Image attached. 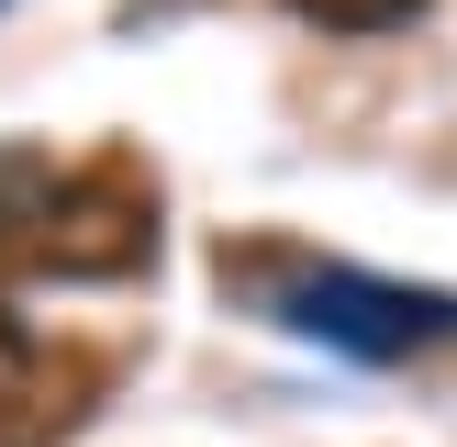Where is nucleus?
<instances>
[{
  "mask_svg": "<svg viewBox=\"0 0 457 447\" xmlns=\"http://www.w3.org/2000/svg\"><path fill=\"white\" fill-rule=\"evenodd\" d=\"M223 280H279L268 313L346 358H413L457 335V291H413V280H369V268H312V257H268V246H223Z\"/></svg>",
  "mask_w": 457,
  "mask_h": 447,
  "instance_id": "1",
  "label": "nucleus"
},
{
  "mask_svg": "<svg viewBox=\"0 0 457 447\" xmlns=\"http://www.w3.org/2000/svg\"><path fill=\"white\" fill-rule=\"evenodd\" d=\"M56 156L45 146H0V246H34L45 235V213H56Z\"/></svg>",
  "mask_w": 457,
  "mask_h": 447,
  "instance_id": "4",
  "label": "nucleus"
},
{
  "mask_svg": "<svg viewBox=\"0 0 457 447\" xmlns=\"http://www.w3.org/2000/svg\"><path fill=\"white\" fill-rule=\"evenodd\" d=\"M302 12L335 34H402V22H424V0H302Z\"/></svg>",
  "mask_w": 457,
  "mask_h": 447,
  "instance_id": "5",
  "label": "nucleus"
},
{
  "mask_svg": "<svg viewBox=\"0 0 457 447\" xmlns=\"http://www.w3.org/2000/svg\"><path fill=\"white\" fill-rule=\"evenodd\" d=\"M22 257L45 268V280H123V268L156 257V201L134 190L123 168H89L56 190V213H45V235L22 246Z\"/></svg>",
  "mask_w": 457,
  "mask_h": 447,
  "instance_id": "2",
  "label": "nucleus"
},
{
  "mask_svg": "<svg viewBox=\"0 0 457 447\" xmlns=\"http://www.w3.org/2000/svg\"><path fill=\"white\" fill-rule=\"evenodd\" d=\"M89 358H56L22 313H0V447H45L56 425H79Z\"/></svg>",
  "mask_w": 457,
  "mask_h": 447,
  "instance_id": "3",
  "label": "nucleus"
}]
</instances>
